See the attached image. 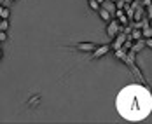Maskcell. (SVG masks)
Instances as JSON below:
<instances>
[{
	"instance_id": "cell-1",
	"label": "cell",
	"mask_w": 152,
	"mask_h": 124,
	"mask_svg": "<svg viewBox=\"0 0 152 124\" xmlns=\"http://www.w3.org/2000/svg\"><path fill=\"white\" fill-rule=\"evenodd\" d=\"M115 109L122 119L138 123L151 115L152 93L143 84H128L115 96Z\"/></svg>"
},
{
	"instance_id": "cell-9",
	"label": "cell",
	"mask_w": 152,
	"mask_h": 124,
	"mask_svg": "<svg viewBox=\"0 0 152 124\" xmlns=\"http://www.w3.org/2000/svg\"><path fill=\"white\" fill-rule=\"evenodd\" d=\"M114 16H117L119 23H122V25H126V23H128V18H126V12H124V9H117Z\"/></svg>"
},
{
	"instance_id": "cell-18",
	"label": "cell",
	"mask_w": 152,
	"mask_h": 124,
	"mask_svg": "<svg viewBox=\"0 0 152 124\" xmlns=\"http://www.w3.org/2000/svg\"><path fill=\"white\" fill-rule=\"evenodd\" d=\"M7 39V33H5V30H0V42H4Z\"/></svg>"
},
{
	"instance_id": "cell-21",
	"label": "cell",
	"mask_w": 152,
	"mask_h": 124,
	"mask_svg": "<svg viewBox=\"0 0 152 124\" xmlns=\"http://www.w3.org/2000/svg\"><path fill=\"white\" fill-rule=\"evenodd\" d=\"M0 60H2V49H0Z\"/></svg>"
},
{
	"instance_id": "cell-6",
	"label": "cell",
	"mask_w": 152,
	"mask_h": 124,
	"mask_svg": "<svg viewBox=\"0 0 152 124\" xmlns=\"http://www.w3.org/2000/svg\"><path fill=\"white\" fill-rule=\"evenodd\" d=\"M98 14H100V18H102V19H103V21H105V23H108V21H110V19H112V18H114V14H112V12H110V11H107L105 7H102V9H100V11H98Z\"/></svg>"
},
{
	"instance_id": "cell-20",
	"label": "cell",
	"mask_w": 152,
	"mask_h": 124,
	"mask_svg": "<svg viewBox=\"0 0 152 124\" xmlns=\"http://www.w3.org/2000/svg\"><path fill=\"white\" fill-rule=\"evenodd\" d=\"M149 25H151V28H152V18H149Z\"/></svg>"
},
{
	"instance_id": "cell-2",
	"label": "cell",
	"mask_w": 152,
	"mask_h": 124,
	"mask_svg": "<svg viewBox=\"0 0 152 124\" xmlns=\"http://www.w3.org/2000/svg\"><path fill=\"white\" fill-rule=\"evenodd\" d=\"M105 31H107V35H108L110 39H115V35L121 33V23H119V19H117V18H115V19L112 18V19L107 23Z\"/></svg>"
},
{
	"instance_id": "cell-8",
	"label": "cell",
	"mask_w": 152,
	"mask_h": 124,
	"mask_svg": "<svg viewBox=\"0 0 152 124\" xmlns=\"http://www.w3.org/2000/svg\"><path fill=\"white\" fill-rule=\"evenodd\" d=\"M143 47H147V42H145V39H138V42L135 46L131 47V51H135V53H140Z\"/></svg>"
},
{
	"instance_id": "cell-19",
	"label": "cell",
	"mask_w": 152,
	"mask_h": 124,
	"mask_svg": "<svg viewBox=\"0 0 152 124\" xmlns=\"http://www.w3.org/2000/svg\"><path fill=\"white\" fill-rule=\"evenodd\" d=\"M145 42H147V47L152 49V39H145Z\"/></svg>"
},
{
	"instance_id": "cell-16",
	"label": "cell",
	"mask_w": 152,
	"mask_h": 124,
	"mask_svg": "<svg viewBox=\"0 0 152 124\" xmlns=\"http://www.w3.org/2000/svg\"><path fill=\"white\" fill-rule=\"evenodd\" d=\"M9 14H11V11H9L7 7H4V11H2V14H0V18H7V19H9Z\"/></svg>"
},
{
	"instance_id": "cell-3",
	"label": "cell",
	"mask_w": 152,
	"mask_h": 124,
	"mask_svg": "<svg viewBox=\"0 0 152 124\" xmlns=\"http://www.w3.org/2000/svg\"><path fill=\"white\" fill-rule=\"evenodd\" d=\"M112 47L108 46V44H102V46H98L94 51H93V58L94 60H100V58H103L105 54H108V51H110Z\"/></svg>"
},
{
	"instance_id": "cell-23",
	"label": "cell",
	"mask_w": 152,
	"mask_h": 124,
	"mask_svg": "<svg viewBox=\"0 0 152 124\" xmlns=\"http://www.w3.org/2000/svg\"><path fill=\"white\" fill-rule=\"evenodd\" d=\"M112 2H117V0H112Z\"/></svg>"
},
{
	"instance_id": "cell-13",
	"label": "cell",
	"mask_w": 152,
	"mask_h": 124,
	"mask_svg": "<svg viewBox=\"0 0 152 124\" xmlns=\"http://www.w3.org/2000/svg\"><path fill=\"white\" fill-rule=\"evenodd\" d=\"M0 30H9V21H7V18H2L0 19Z\"/></svg>"
},
{
	"instance_id": "cell-12",
	"label": "cell",
	"mask_w": 152,
	"mask_h": 124,
	"mask_svg": "<svg viewBox=\"0 0 152 124\" xmlns=\"http://www.w3.org/2000/svg\"><path fill=\"white\" fill-rule=\"evenodd\" d=\"M115 56L122 60V61H126V58H128V54H126V51L124 49H115Z\"/></svg>"
},
{
	"instance_id": "cell-17",
	"label": "cell",
	"mask_w": 152,
	"mask_h": 124,
	"mask_svg": "<svg viewBox=\"0 0 152 124\" xmlns=\"http://www.w3.org/2000/svg\"><path fill=\"white\" fill-rule=\"evenodd\" d=\"M142 12H143L142 9H140L138 12H135V16H133V18H135V21H140V19H142Z\"/></svg>"
},
{
	"instance_id": "cell-24",
	"label": "cell",
	"mask_w": 152,
	"mask_h": 124,
	"mask_svg": "<svg viewBox=\"0 0 152 124\" xmlns=\"http://www.w3.org/2000/svg\"><path fill=\"white\" fill-rule=\"evenodd\" d=\"M137 2H140V0H137Z\"/></svg>"
},
{
	"instance_id": "cell-15",
	"label": "cell",
	"mask_w": 152,
	"mask_h": 124,
	"mask_svg": "<svg viewBox=\"0 0 152 124\" xmlns=\"http://www.w3.org/2000/svg\"><path fill=\"white\" fill-rule=\"evenodd\" d=\"M145 14H147V18H152V4H149L145 7Z\"/></svg>"
},
{
	"instance_id": "cell-14",
	"label": "cell",
	"mask_w": 152,
	"mask_h": 124,
	"mask_svg": "<svg viewBox=\"0 0 152 124\" xmlns=\"http://www.w3.org/2000/svg\"><path fill=\"white\" fill-rule=\"evenodd\" d=\"M131 37H133V39H142L143 33H142V30H135L133 33H131Z\"/></svg>"
},
{
	"instance_id": "cell-10",
	"label": "cell",
	"mask_w": 152,
	"mask_h": 124,
	"mask_svg": "<svg viewBox=\"0 0 152 124\" xmlns=\"http://www.w3.org/2000/svg\"><path fill=\"white\" fill-rule=\"evenodd\" d=\"M142 33H143V39H152V28H151V25H145V26H143V30H142Z\"/></svg>"
},
{
	"instance_id": "cell-7",
	"label": "cell",
	"mask_w": 152,
	"mask_h": 124,
	"mask_svg": "<svg viewBox=\"0 0 152 124\" xmlns=\"http://www.w3.org/2000/svg\"><path fill=\"white\" fill-rule=\"evenodd\" d=\"M102 7H105L107 11H110L112 14H115V11H117V5H115V2H112V0H105V2L102 4Z\"/></svg>"
},
{
	"instance_id": "cell-22",
	"label": "cell",
	"mask_w": 152,
	"mask_h": 124,
	"mask_svg": "<svg viewBox=\"0 0 152 124\" xmlns=\"http://www.w3.org/2000/svg\"><path fill=\"white\" fill-rule=\"evenodd\" d=\"M9 2H14V0H9Z\"/></svg>"
},
{
	"instance_id": "cell-5",
	"label": "cell",
	"mask_w": 152,
	"mask_h": 124,
	"mask_svg": "<svg viewBox=\"0 0 152 124\" xmlns=\"http://www.w3.org/2000/svg\"><path fill=\"white\" fill-rule=\"evenodd\" d=\"M122 44H126V35L124 33H117L115 35V40H114V44H112V49L115 51V49H121Z\"/></svg>"
},
{
	"instance_id": "cell-4",
	"label": "cell",
	"mask_w": 152,
	"mask_h": 124,
	"mask_svg": "<svg viewBox=\"0 0 152 124\" xmlns=\"http://www.w3.org/2000/svg\"><path fill=\"white\" fill-rule=\"evenodd\" d=\"M96 47H98V44H93V42H79L75 49L79 53H93Z\"/></svg>"
},
{
	"instance_id": "cell-11",
	"label": "cell",
	"mask_w": 152,
	"mask_h": 124,
	"mask_svg": "<svg viewBox=\"0 0 152 124\" xmlns=\"http://www.w3.org/2000/svg\"><path fill=\"white\" fill-rule=\"evenodd\" d=\"M88 2H89V9H93V11L98 12V11L102 9V4H100V2H96V0H88Z\"/></svg>"
}]
</instances>
